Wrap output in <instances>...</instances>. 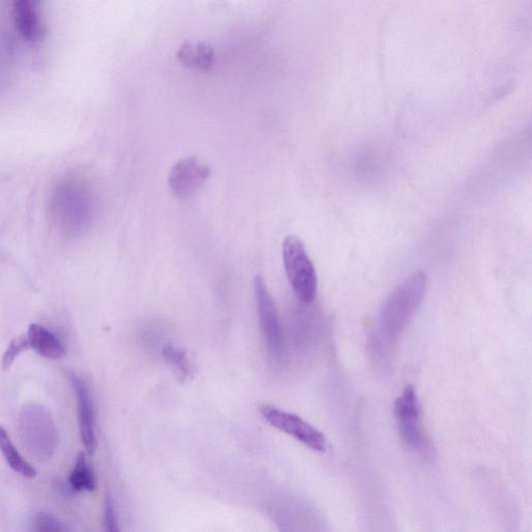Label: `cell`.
Segmentation results:
<instances>
[{
	"mask_svg": "<svg viewBox=\"0 0 532 532\" xmlns=\"http://www.w3.org/2000/svg\"><path fill=\"white\" fill-rule=\"evenodd\" d=\"M427 282V275L417 272L392 292L379 317L375 336L379 352L395 347L423 300Z\"/></svg>",
	"mask_w": 532,
	"mask_h": 532,
	"instance_id": "1",
	"label": "cell"
},
{
	"mask_svg": "<svg viewBox=\"0 0 532 532\" xmlns=\"http://www.w3.org/2000/svg\"><path fill=\"white\" fill-rule=\"evenodd\" d=\"M51 215L65 232L76 234L85 230L91 215L88 191L81 182L61 181L52 194Z\"/></svg>",
	"mask_w": 532,
	"mask_h": 532,
	"instance_id": "2",
	"label": "cell"
},
{
	"mask_svg": "<svg viewBox=\"0 0 532 532\" xmlns=\"http://www.w3.org/2000/svg\"><path fill=\"white\" fill-rule=\"evenodd\" d=\"M282 254L285 272L296 297L303 304H311L317 295L318 280L305 245L299 237L288 236Z\"/></svg>",
	"mask_w": 532,
	"mask_h": 532,
	"instance_id": "3",
	"label": "cell"
},
{
	"mask_svg": "<svg viewBox=\"0 0 532 532\" xmlns=\"http://www.w3.org/2000/svg\"><path fill=\"white\" fill-rule=\"evenodd\" d=\"M255 295L260 329L266 349L276 364H283L286 359V351L280 317L268 286L262 277L255 279Z\"/></svg>",
	"mask_w": 532,
	"mask_h": 532,
	"instance_id": "4",
	"label": "cell"
},
{
	"mask_svg": "<svg viewBox=\"0 0 532 532\" xmlns=\"http://www.w3.org/2000/svg\"><path fill=\"white\" fill-rule=\"evenodd\" d=\"M20 431L24 444L35 455L49 457L57 445V431L49 413L41 406L31 405L22 411Z\"/></svg>",
	"mask_w": 532,
	"mask_h": 532,
	"instance_id": "5",
	"label": "cell"
},
{
	"mask_svg": "<svg viewBox=\"0 0 532 532\" xmlns=\"http://www.w3.org/2000/svg\"><path fill=\"white\" fill-rule=\"evenodd\" d=\"M260 413L272 427L296 439L311 450L317 452L327 450L328 443L324 434L298 415L270 405L261 406Z\"/></svg>",
	"mask_w": 532,
	"mask_h": 532,
	"instance_id": "6",
	"label": "cell"
},
{
	"mask_svg": "<svg viewBox=\"0 0 532 532\" xmlns=\"http://www.w3.org/2000/svg\"><path fill=\"white\" fill-rule=\"evenodd\" d=\"M394 413L399 433L406 444L414 450L427 448L428 439L422 429L420 403L412 385L406 386L397 397Z\"/></svg>",
	"mask_w": 532,
	"mask_h": 532,
	"instance_id": "7",
	"label": "cell"
},
{
	"mask_svg": "<svg viewBox=\"0 0 532 532\" xmlns=\"http://www.w3.org/2000/svg\"><path fill=\"white\" fill-rule=\"evenodd\" d=\"M68 380L76 398L79 434L89 456L97 448L96 419L93 397L86 381L75 372L68 371Z\"/></svg>",
	"mask_w": 532,
	"mask_h": 532,
	"instance_id": "8",
	"label": "cell"
},
{
	"mask_svg": "<svg viewBox=\"0 0 532 532\" xmlns=\"http://www.w3.org/2000/svg\"><path fill=\"white\" fill-rule=\"evenodd\" d=\"M210 176V168L196 157L181 159L171 170L169 185L172 192L181 199L195 195Z\"/></svg>",
	"mask_w": 532,
	"mask_h": 532,
	"instance_id": "9",
	"label": "cell"
},
{
	"mask_svg": "<svg viewBox=\"0 0 532 532\" xmlns=\"http://www.w3.org/2000/svg\"><path fill=\"white\" fill-rule=\"evenodd\" d=\"M40 4L33 0H18L13 3L12 14L16 30L26 41L38 42L44 35Z\"/></svg>",
	"mask_w": 532,
	"mask_h": 532,
	"instance_id": "10",
	"label": "cell"
},
{
	"mask_svg": "<svg viewBox=\"0 0 532 532\" xmlns=\"http://www.w3.org/2000/svg\"><path fill=\"white\" fill-rule=\"evenodd\" d=\"M30 349L48 360H61L66 355V348L60 338L39 324H32L26 334Z\"/></svg>",
	"mask_w": 532,
	"mask_h": 532,
	"instance_id": "11",
	"label": "cell"
},
{
	"mask_svg": "<svg viewBox=\"0 0 532 532\" xmlns=\"http://www.w3.org/2000/svg\"><path fill=\"white\" fill-rule=\"evenodd\" d=\"M182 65L198 71H208L215 66L216 51L203 41H185L177 52Z\"/></svg>",
	"mask_w": 532,
	"mask_h": 532,
	"instance_id": "12",
	"label": "cell"
},
{
	"mask_svg": "<svg viewBox=\"0 0 532 532\" xmlns=\"http://www.w3.org/2000/svg\"><path fill=\"white\" fill-rule=\"evenodd\" d=\"M0 452L10 468L25 478H35L37 470L20 454L7 431L0 427Z\"/></svg>",
	"mask_w": 532,
	"mask_h": 532,
	"instance_id": "13",
	"label": "cell"
},
{
	"mask_svg": "<svg viewBox=\"0 0 532 532\" xmlns=\"http://www.w3.org/2000/svg\"><path fill=\"white\" fill-rule=\"evenodd\" d=\"M70 485L76 492H94L97 488L95 472L84 454L76 460L70 475Z\"/></svg>",
	"mask_w": 532,
	"mask_h": 532,
	"instance_id": "14",
	"label": "cell"
},
{
	"mask_svg": "<svg viewBox=\"0 0 532 532\" xmlns=\"http://www.w3.org/2000/svg\"><path fill=\"white\" fill-rule=\"evenodd\" d=\"M163 356L179 380L186 381L193 377L194 368L192 363L188 356L182 350L176 348L175 345H166L163 349Z\"/></svg>",
	"mask_w": 532,
	"mask_h": 532,
	"instance_id": "15",
	"label": "cell"
},
{
	"mask_svg": "<svg viewBox=\"0 0 532 532\" xmlns=\"http://www.w3.org/2000/svg\"><path fill=\"white\" fill-rule=\"evenodd\" d=\"M30 532H68L64 524L48 513L36 514L30 525Z\"/></svg>",
	"mask_w": 532,
	"mask_h": 532,
	"instance_id": "16",
	"label": "cell"
},
{
	"mask_svg": "<svg viewBox=\"0 0 532 532\" xmlns=\"http://www.w3.org/2000/svg\"><path fill=\"white\" fill-rule=\"evenodd\" d=\"M30 349V345L28 342V339H26V336H21L16 339H14L7 349V351L4 354L3 357V367L5 369L10 368L17 357H19L23 352L28 351Z\"/></svg>",
	"mask_w": 532,
	"mask_h": 532,
	"instance_id": "17",
	"label": "cell"
},
{
	"mask_svg": "<svg viewBox=\"0 0 532 532\" xmlns=\"http://www.w3.org/2000/svg\"><path fill=\"white\" fill-rule=\"evenodd\" d=\"M104 527L105 532H120L114 503L110 497H106L104 504Z\"/></svg>",
	"mask_w": 532,
	"mask_h": 532,
	"instance_id": "18",
	"label": "cell"
}]
</instances>
